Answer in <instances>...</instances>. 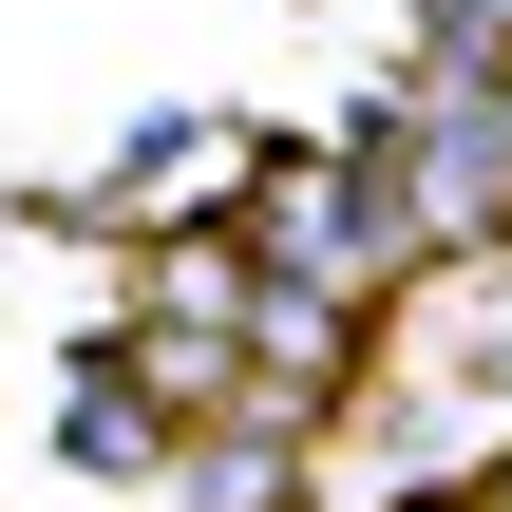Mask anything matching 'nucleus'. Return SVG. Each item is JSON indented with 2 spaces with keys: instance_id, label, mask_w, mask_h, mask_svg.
Masks as SVG:
<instances>
[{
  "instance_id": "1",
  "label": "nucleus",
  "mask_w": 512,
  "mask_h": 512,
  "mask_svg": "<svg viewBox=\"0 0 512 512\" xmlns=\"http://www.w3.org/2000/svg\"><path fill=\"white\" fill-rule=\"evenodd\" d=\"M247 171V133H152L133 171H114V209H190V190H228Z\"/></svg>"
},
{
  "instance_id": "2",
  "label": "nucleus",
  "mask_w": 512,
  "mask_h": 512,
  "mask_svg": "<svg viewBox=\"0 0 512 512\" xmlns=\"http://www.w3.org/2000/svg\"><path fill=\"white\" fill-rule=\"evenodd\" d=\"M285 494V437H209V456H190V512H266Z\"/></svg>"
}]
</instances>
